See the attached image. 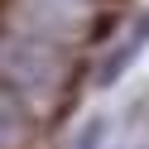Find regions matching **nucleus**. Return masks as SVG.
<instances>
[{
  "mask_svg": "<svg viewBox=\"0 0 149 149\" xmlns=\"http://www.w3.org/2000/svg\"><path fill=\"white\" fill-rule=\"evenodd\" d=\"M0 77L15 91H24V96L48 101L63 87V77H68V58H63L58 43L29 39V34H10V39H0Z\"/></svg>",
  "mask_w": 149,
  "mask_h": 149,
  "instance_id": "nucleus-1",
  "label": "nucleus"
},
{
  "mask_svg": "<svg viewBox=\"0 0 149 149\" xmlns=\"http://www.w3.org/2000/svg\"><path fill=\"white\" fill-rule=\"evenodd\" d=\"M15 24L29 39L63 48L87 29V0H15Z\"/></svg>",
  "mask_w": 149,
  "mask_h": 149,
  "instance_id": "nucleus-2",
  "label": "nucleus"
},
{
  "mask_svg": "<svg viewBox=\"0 0 149 149\" xmlns=\"http://www.w3.org/2000/svg\"><path fill=\"white\" fill-rule=\"evenodd\" d=\"M144 43H149V15H139V19L125 29V39H120L116 48H111L106 58L96 63V87H111V82H120V72H125L130 63L144 53Z\"/></svg>",
  "mask_w": 149,
  "mask_h": 149,
  "instance_id": "nucleus-3",
  "label": "nucleus"
},
{
  "mask_svg": "<svg viewBox=\"0 0 149 149\" xmlns=\"http://www.w3.org/2000/svg\"><path fill=\"white\" fill-rule=\"evenodd\" d=\"M19 135H24V111H19V101H15L10 91L0 87V149L15 144Z\"/></svg>",
  "mask_w": 149,
  "mask_h": 149,
  "instance_id": "nucleus-4",
  "label": "nucleus"
},
{
  "mask_svg": "<svg viewBox=\"0 0 149 149\" xmlns=\"http://www.w3.org/2000/svg\"><path fill=\"white\" fill-rule=\"evenodd\" d=\"M101 135H106V125H101V120H91V125H87V135H82V144H77V149H96V144H101Z\"/></svg>",
  "mask_w": 149,
  "mask_h": 149,
  "instance_id": "nucleus-5",
  "label": "nucleus"
},
{
  "mask_svg": "<svg viewBox=\"0 0 149 149\" xmlns=\"http://www.w3.org/2000/svg\"><path fill=\"white\" fill-rule=\"evenodd\" d=\"M135 149H149V144H135Z\"/></svg>",
  "mask_w": 149,
  "mask_h": 149,
  "instance_id": "nucleus-6",
  "label": "nucleus"
}]
</instances>
